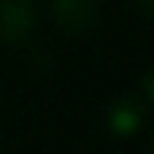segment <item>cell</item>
I'll use <instances>...</instances> for the list:
<instances>
[{
	"label": "cell",
	"mask_w": 154,
	"mask_h": 154,
	"mask_svg": "<svg viewBox=\"0 0 154 154\" xmlns=\"http://www.w3.org/2000/svg\"><path fill=\"white\" fill-rule=\"evenodd\" d=\"M35 30L32 0H0V41L19 46Z\"/></svg>",
	"instance_id": "obj_1"
},
{
	"label": "cell",
	"mask_w": 154,
	"mask_h": 154,
	"mask_svg": "<svg viewBox=\"0 0 154 154\" xmlns=\"http://www.w3.org/2000/svg\"><path fill=\"white\" fill-rule=\"evenodd\" d=\"M54 22L65 32H89L97 24V0H49Z\"/></svg>",
	"instance_id": "obj_2"
},
{
	"label": "cell",
	"mask_w": 154,
	"mask_h": 154,
	"mask_svg": "<svg viewBox=\"0 0 154 154\" xmlns=\"http://www.w3.org/2000/svg\"><path fill=\"white\" fill-rule=\"evenodd\" d=\"M141 122H143V108H141L133 97L119 100V103L111 106V111H108V127H111V133L119 135V138H127V135L138 133Z\"/></svg>",
	"instance_id": "obj_3"
},
{
	"label": "cell",
	"mask_w": 154,
	"mask_h": 154,
	"mask_svg": "<svg viewBox=\"0 0 154 154\" xmlns=\"http://www.w3.org/2000/svg\"><path fill=\"white\" fill-rule=\"evenodd\" d=\"M138 3H141V8H143L146 14H152V0H138Z\"/></svg>",
	"instance_id": "obj_4"
}]
</instances>
